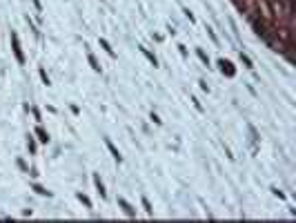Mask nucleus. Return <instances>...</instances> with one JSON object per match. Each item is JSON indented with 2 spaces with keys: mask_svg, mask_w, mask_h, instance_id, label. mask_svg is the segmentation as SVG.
I'll return each mask as SVG.
<instances>
[{
  "mask_svg": "<svg viewBox=\"0 0 296 223\" xmlns=\"http://www.w3.org/2000/svg\"><path fill=\"white\" fill-rule=\"evenodd\" d=\"M87 58H89V65H91V67H94L96 71H100V65H98V63H96V58H94L91 54H87Z\"/></svg>",
  "mask_w": 296,
  "mask_h": 223,
  "instance_id": "obj_7",
  "label": "nucleus"
},
{
  "mask_svg": "<svg viewBox=\"0 0 296 223\" xmlns=\"http://www.w3.org/2000/svg\"><path fill=\"white\" fill-rule=\"evenodd\" d=\"M240 60L245 63V67H250V69H252V60H250L247 56H245V54H240Z\"/></svg>",
  "mask_w": 296,
  "mask_h": 223,
  "instance_id": "obj_10",
  "label": "nucleus"
},
{
  "mask_svg": "<svg viewBox=\"0 0 296 223\" xmlns=\"http://www.w3.org/2000/svg\"><path fill=\"white\" fill-rule=\"evenodd\" d=\"M118 205H120L122 210H125V212H127L129 216H136V210H134V208H132V205H129V203H127L125 199H122V196H120V199H118Z\"/></svg>",
  "mask_w": 296,
  "mask_h": 223,
  "instance_id": "obj_2",
  "label": "nucleus"
},
{
  "mask_svg": "<svg viewBox=\"0 0 296 223\" xmlns=\"http://www.w3.org/2000/svg\"><path fill=\"white\" fill-rule=\"evenodd\" d=\"M140 52H143V54H145V56H147V58H149V60H152V63H154V65H156V58H154V56H152V54H149V52H147V49H145V47H140Z\"/></svg>",
  "mask_w": 296,
  "mask_h": 223,
  "instance_id": "obj_8",
  "label": "nucleus"
},
{
  "mask_svg": "<svg viewBox=\"0 0 296 223\" xmlns=\"http://www.w3.org/2000/svg\"><path fill=\"white\" fill-rule=\"evenodd\" d=\"M143 208H145L147 212H149V214L154 212V210H152V205H149V201H147V199H143Z\"/></svg>",
  "mask_w": 296,
  "mask_h": 223,
  "instance_id": "obj_12",
  "label": "nucleus"
},
{
  "mask_svg": "<svg viewBox=\"0 0 296 223\" xmlns=\"http://www.w3.org/2000/svg\"><path fill=\"white\" fill-rule=\"evenodd\" d=\"M36 134H38V138H40L42 143H47V141H49V136H47V132H45L42 127H36Z\"/></svg>",
  "mask_w": 296,
  "mask_h": 223,
  "instance_id": "obj_5",
  "label": "nucleus"
},
{
  "mask_svg": "<svg viewBox=\"0 0 296 223\" xmlns=\"http://www.w3.org/2000/svg\"><path fill=\"white\" fill-rule=\"evenodd\" d=\"M96 187H98V192H100V196H105V187H103L100 179H96Z\"/></svg>",
  "mask_w": 296,
  "mask_h": 223,
  "instance_id": "obj_9",
  "label": "nucleus"
},
{
  "mask_svg": "<svg viewBox=\"0 0 296 223\" xmlns=\"http://www.w3.org/2000/svg\"><path fill=\"white\" fill-rule=\"evenodd\" d=\"M34 190H36V192H38V194H42V196H45V194H49V192H47V190H42V187H40V185H34Z\"/></svg>",
  "mask_w": 296,
  "mask_h": 223,
  "instance_id": "obj_13",
  "label": "nucleus"
},
{
  "mask_svg": "<svg viewBox=\"0 0 296 223\" xmlns=\"http://www.w3.org/2000/svg\"><path fill=\"white\" fill-rule=\"evenodd\" d=\"M100 45H103V49H105V52H107V54H109V56H114V49H111V47H109V42H107V40H105V38H100Z\"/></svg>",
  "mask_w": 296,
  "mask_h": 223,
  "instance_id": "obj_6",
  "label": "nucleus"
},
{
  "mask_svg": "<svg viewBox=\"0 0 296 223\" xmlns=\"http://www.w3.org/2000/svg\"><path fill=\"white\" fill-rule=\"evenodd\" d=\"M220 69H223L227 76H234V67H232V63H227V60H220Z\"/></svg>",
  "mask_w": 296,
  "mask_h": 223,
  "instance_id": "obj_3",
  "label": "nucleus"
},
{
  "mask_svg": "<svg viewBox=\"0 0 296 223\" xmlns=\"http://www.w3.org/2000/svg\"><path fill=\"white\" fill-rule=\"evenodd\" d=\"M78 199H80V201H83V203H85L87 208H91V201L87 199V196H85V194H78Z\"/></svg>",
  "mask_w": 296,
  "mask_h": 223,
  "instance_id": "obj_11",
  "label": "nucleus"
},
{
  "mask_svg": "<svg viewBox=\"0 0 296 223\" xmlns=\"http://www.w3.org/2000/svg\"><path fill=\"white\" fill-rule=\"evenodd\" d=\"M11 45H13V54L18 58V63H24V56H22V49H20V40L16 34H11Z\"/></svg>",
  "mask_w": 296,
  "mask_h": 223,
  "instance_id": "obj_1",
  "label": "nucleus"
},
{
  "mask_svg": "<svg viewBox=\"0 0 296 223\" xmlns=\"http://www.w3.org/2000/svg\"><path fill=\"white\" fill-rule=\"evenodd\" d=\"M105 145H107V150H109V152L114 154V159H116V161H120V154H118V150H116V147L111 145V141H109V138L105 141Z\"/></svg>",
  "mask_w": 296,
  "mask_h": 223,
  "instance_id": "obj_4",
  "label": "nucleus"
},
{
  "mask_svg": "<svg viewBox=\"0 0 296 223\" xmlns=\"http://www.w3.org/2000/svg\"><path fill=\"white\" fill-rule=\"evenodd\" d=\"M198 58H201V60H203V63H209V60H207V56H205V54H203V52H201V49H198Z\"/></svg>",
  "mask_w": 296,
  "mask_h": 223,
  "instance_id": "obj_14",
  "label": "nucleus"
}]
</instances>
